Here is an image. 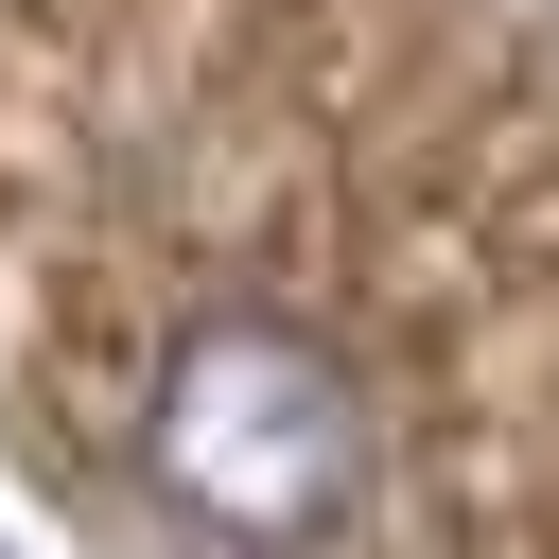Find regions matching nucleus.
Listing matches in <instances>:
<instances>
[{
	"label": "nucleus",
	"instance_id": "obj_1",
	"mask_svg": "<svg viewBox=\"0 0 559 559\" xmlns=\"http://www.w3.org/2000/svg\"><path fill=\"white\" fill-rule=\"evenodd\" d=\"M122 472L157 524H192L210 559H349L384 524V419L367 367L262 297H192L157 314L140 384H122Z\"/></svg>",
	"mask_w": 559,
	"mask_h": 559
}]
</instances>
